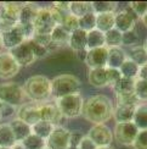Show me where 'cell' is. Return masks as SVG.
<instances>
[{"label": "cell", "instance_id": "1", "mask_svg": "<svg viewBox=\"0 0 147 149\" xmlns=\"http://www.w3.org/2000/svg\"><path fill=\"white\" fill-rule=\"evenodd\" d=\"M114 104L106 94H94L84 100L82 116L93 125H105L113 117Z\"/></svg>", "mask_w": 147, "mask_h": 149}, {"label": "cell", "instance_id": "2", "mask_svg": "<svg viewBox=\"0 0 147 149\" xmlns=\"http://www.w3.org/2000/svg\"><path fill=\"white\" fill-rule=\"evenodd\" d=\"M27 99L32 103H45L52 98L51 79L44 74H33L22 86Z\"/></svg>", "mask_w": 147, "mask_h": 149}, {"label": "cell", "instance_id": "3", "mask_svg": "<svg viewBox=\"0 0 147 149\" xmlns=\"http://www.w3.org/2000/svg\"><path fill=\"white\" fill-rule=\"evenodd\" d=\"M82 82L77 76L71 73H63L55 76L51 79V88H52V98L58 99L66 95L80 93Z\"/></svg>", "mask_w": 147, "mask_h": 149}, {"label": "cell", "instance_id": "4", "mask_svg": "<svg viewBox=\"0 0 147 149\" xmlns=\"http://www.w3.org/2000/svg\"><path fill=\"white\" fill-rule=\"evenodd\" d=\"M55 104L58 108L62 117H65V119H76V117L82 115L84 99L80 93H76V94L55 99Z\"/></svg>", "mask_w": 147, "mask_h": 149}, {"label": "cell", "instance_id": "5", "mask_svg": "<svg viewBox=\"0 0 147 149\" xmlns=\"http://www.w3.org/2000/svg\"><path fill=\"white\" fill-rule=\"evenodd\" d=\"M27 100L22 86L15 82H5L0 84V102L8 103L12 107L20 108Z\"/></svg>", "mask_w": 147, "mask_h": 149}, {"label": "cell", "instance_id": "6", "mask_svg": "<svg viewBox=\"0 0 147 149\" xmlns=\"http://www.w3.org/2000/svg\"><path fill=\"white\" fill-rule=\"evenodd\" d=\"M139 134V128L134 122L115 123L113 128V139L124 147H133Z\"/></svg>", "mask_w": 147, "mask_h": 149}, {"label": "cell", "instance_id": "7", "mask_svg": "<svg viewBox=\"0 0 147 149\" xmlns=\"http://www.w3.org/2000/svg\"><path fill=\"white\" fill-rule=\"evenodd\" d=\"M33 24L35 34H51L54 28L57 26L52 17L50 8H39Z\"/></svg>", "mask_w": 147, "mask_h": 149}, {"label": "cell", "instance_id": "8", "mask_svg": "<svg viewBox=\"0 0 147 149\" xmlns=\"http://www.w3.org/2000/svg\"><path fill=\"white\" fill-rule=\"evenodd\" d=\"M88 138L94 142L97 148L108 147L112 144L113 139V131L107 125H93L88 131Z\"/></svg>", "mask_w": 147, "mask_h": 149}, {"label": "cell", "instance_id": "9", "mask_svg": "<svg viewBox=\"0 0 147 149\" xmlns=\"http://www.w3.org/2000/svg\"><path fill=\"white\" fill-rule=\"evenodd\" d=\"M71 131L65 126H56L52 133L46 138L45 143L47 149H67L69 147Z\"/></svg>", "mask_w": 147, "mask_h": 149}, {"label": "cell", "instance_id": "10", "mask_svg": "<svg viewBox=\"0 0 147 149\" xmlns=\"http://www.w3.org/2000/svg\"><path fill=\"white\" fill-rule=\"evenodd\" d=\"M21 71V66L16 63L9 52L0 53V78L11 79Z\"/></svg>", "mask_w": 147, "mask_h": 149}, {"label": "cell", "instance_id": "11", "mask_svg": "<svg viewBox=\"0 0 147 149\" xmlns=\"http://www.w3.org/2000/svg\"><path fill=\"white\" fill-rule=\"evenodd\" d=\"M137 17L130 11V9H124L120 11H115L114 18V28L118 29L120 33H126L134 31Z\"/></svg>", "mask_w": 147, "mask_h": 149}, {"label": "cell", "instance_id": "12", "mask_svg": "<svg viewBox=\"0 0 147 149\" xmlns=\"http://www.w3.org/2000/svg\"><path fill=\"white\" fill-rule=\"evenodd\" d=\"M9 53L12 55V58L16 60V63L21 67H27L29 65H32L36 60L28 40L23 42L22 44H20L18 47H16L14 49H11Z\"/></svg>", "mask_w": 147, "mask_h": 149}, {"label": "cell", "instance_id": "13", "mask_svg": "<svg viewBox=\"0 0 147 149\" xmlns=\"http://www.w3.org/2000/svg\"><path fill=\"white\" fill-rule=\"evenodd\" d=\"M108 59V48L102 47L97 49H91L87 53L85 65L89 69H106Z\"/></svg>", "mask_w": 147, "mask_h": 149}, {"label": "cell", "instance_id": "14", "mask_svg": "<svg viewBox=\"0 0 147 149\" xmlns=\"http://www.w3.org/2000/svg\"><path fill=\"white\" fill-rule=\"evenodd\" d=\"M17 119L24 121L28 125L33 126L34 123L40 121V111H39V104L38 103H32L27 102L23 105H21L17 109Z\"/></svg>", "mask_w": 147, "mask_h": 149}, {"label": "cell", "instance_id": "15", "mask_svg": "<svg viewBox=\"0 0 147 149\" xmlns=\"http://www.w3.org/2000/svg\"><path fill=\"white\" fill-rule=\"evenodd\" d=\"M40 111V120L50 122L55 126H58L62 121V115H61L58 108L56 107L55 102H45L39 104Z\"/></svg>", "mask_w": 147, "mask_h": 149}, {"label": "cell", "instance_id": "16", "mask_svg": "<svg viewBox=\"0 0 147 149\" xmlns=\"http://www.w3.org/2000/svg\"><path fill=\"white\" fill-rule=\"evenodd\" d=\"M1 37H3V47L8 49L9 52L11 49L22 44L23 42H26V37H24L22 26L20 23H17V26L9 31V32L1 33Z\"/></svg>", "mask_w": 147, "mask_h": 149}, {"label": "cell", "instance_id": "17", "mask_svg": "<svg viewBox=\"0 0 147 149\" xmlns=\"http://www.w3.org/2000/svg\"><path fill=\"white\" fill-rule=\"evenodd\" d=\"M9 123H10L12 132H14L15 137H16L17 143H21L28 136L32 134V126L20 119H17V117H15L14 120H11Z\"/></svg>", "mask_w": 147, "mask_h": 149}, {"label": "cell", "instance_id": "18", "mask_svg": "<svg viewBox=\"0 0 147 149\" xmlns=\"http://www.w3.org/2000/svg\"><path fill=\"white\" fill-rule=\"evenodd\" d=\"M87 38H88V32L78 28L74 31V32H72L69 34L68 47L74 53L87 50Z\"/></svg>", "mask_w": 147, "mask_h": 149}, {"label": "cell", "instance_id": "19", "mask_svg": "<svg viewBox=\"0 0 147 149\" xmlns=\"http://www.w3.org/2000/svg\"><path fill=\"white\" fill-rule=\"evenodd\" d=\"M136 107H129V105H114L113 119L115 123H125L133 122L134 114H135Z\"/></svg>", "mask_w": 147, "mask_h": 149}, {"label": "cell", "instance_id": "20", "mask_svg": "<svg viewBox=\"0 0 147 149\" xmlns=\"http://www.w3.org/2000/svg\"><path fill=\"white\" fill-rule=\"evenodd\" d=\"M22 3H3L1 5V14L0 18L4 20H9L12 22L18 23V18H20V12L22 9Z\"/></svg>", "mask_w": 147, "mask_h": 149}, {"label": "cell", "instance_id": "21", "mask_svg": "<svg viewBox=\"0 0 147 149\" xmlns=\"http://www.w3.org/2000/svg\"><path fill=\"white\" fill-rule=\"evenodd\" d=\"M88 82L95 88H105L108 87L106 69H89Z\"/></svg>", "mask_w": 147, "mask_h": 149}, {"label": "cell", "instance_id": "22", "mask_svg": "<svg viewBox=\"0 0 147 149\" xmlns=\"http://www.w3.org/2000/svg\"><path fill=\"white\" fill-rule=\"evenodd\" d=\"M128 59L126 52L123 48H111L108 49V59H107V67L109 69H119Z\"/></svg>", "mask_w": 147, "mask_h": 149}, {"label": "cell", "instance_id": "23", "mask_svg": "<svg viewBox=\"0 0 147 149\" xmlns=\"http://www.w3.org/2000/svg\"><path fill=\"white\" fill-rule=\"evenodd\" d=\"M17 144V141L11 130L9 122H0V147L12 148Z\"/></svg>", "mask_w": 147, "mask_h": 149}, {"label": "cell", "instance_id": "24", "mask_svg": "<svg viewBox=\"0 0 147 149\" xmlns=\"http://www.w3.org/2000/svg\"><path fill=\"white\" fill-rule=\"evenodd\" d=\"M39 11V8L35 4L32 3H24L22 5V9L20 12V18H18V23L21 24H28V23H33L36 14Z\"/></svg>", "mask_w": 147, "mask_h": 149}, {"label": "cell", "instance_id": "25", "mask_svg": "<svg viewBox=\"0 0 147 149\" xmlns=\"http://www.w3.org/2000/svg\"><path fill=\"white\" fill-rule=\"evenodd\" d=\"M114 18L115 12H106V14L96 15V29L100 32L106 33L114 28Z\"/></svg>", "mask_w": 147, "mask_h": 149}, {"label": "cell", "instance_id": "26", "mask_svg": "<svg viewBox=\"0 0 147 149\" xmlns=\"http://www.w3.org/2000/svg\"><path fill=\"white\" fill-rule=\"evenodd\" d=\"M133 122L139 128V131L147 130V103H140L136 107Z\"/></svg>", "mask_w": 147, "mask_h": 149}, {"label": "cell", "instance_id": "27", "mask_svg": "<svg viewBox=\"0 0 147 149\" xmlns=\"http://www.w3.org/2000/svg\"><path fill=\"white\" fill-rule=\"evenodd\" d=\"M126 56L140 67L147 64V50L144 48V45H135L133 48H129Z\"/></svg>", "mask_w": 147, "mask_h": 149}, {"label": "cell", "instance_id": "28", "mask_svg": "<svg viewBox=\"0 0 147 149\" xmlns=\"http://www.w3.org/2000/svg\"><path fill=\"white\" fill-rule=\"evenodd\" d=\"M105 47V33L100 32L99 29H93L88 32V38H87V50L91 49H97Z\"/></svg>", "mask_w": 147, "mask_h": 149}, {"label": "cell", "instance_id": "29", "mask_svg": "<svg viewBox=\"0 0 147 149\" xmlns=\"http://www.w3.org/2000/svg\"><path fill=\"white\" fill-rule=\"evenodd\" d=\"M55 127H56V126L52 125V123L40 120V121H38V122L34 123V125L32 126V133L46 141V138L52 133Z\"/></svg>", "mask_w": 147, "mask_h": 149}, {"label": "cell", "instance_id": "30", "mask_svg": "<svg viewBox=\"0 0 147 149\" xmlns=\"http://www.w3.org/2000/svg\"><path fill=\"white\" fill-rule=\"evenodd\" d=\"M123 45V33H120L118 29H111L105 33V47L111 48H120Z\"/></svg>", "mask_w": 147, "mask_h": 149}, {"label": "cell", "instance_id": "31", "mask_svg": "<svg viewBox=\"0 0 147 149\" xmlns=\"http://www.w3.org/2000/svg\"><path fill=\"white\" fill-rule=\"evenodd\" d=\"M135 81L136 79L122 77L118 82L112 87V89L115 93V95L125 94V93H134V88H135Z\"/></svg>", "mask_w": 147, "mask_h": 149}, {"label": "cell", "instance_id": "32", "mask_svg": "<svg viewBox=\"0 0 147 149\" xmlns=\"http://www.w3.org/2000/svg\"><path fill=\"white\" fill-rule=\"evenodd\" d=\"M51 39L52 43L57 47H65L68 45V40H69V33L67 32L65 28H62L61 26H56L54 28V31L51 32Z\"/></svg>", "mask_w": 147, "mask_h": 149}, {"label": "cell", "instance_id": "33", "mask_svg": "<svg viewBox=\"0 0 147 149\" xmlns=\"http://www.w3.org/2000/svg\"><path fill=\"white\" fill-rule=\"evenodd\" d=\"M90 11H93L91 3H88V1H71L69 3V12L78 18L89 14Z\"/></svg>", "mask_w": 147, "mask_h": 149}, {"label": "cell", "instance_id": "34", "mask_svg": "<svg viewBox=\"0 0 147 149\" xmlns=\"http://www.w3.org/2000/svg\"><path fill=\"white\" fill-rule=\"evenodd\" d=\"M119 71L122 73L123 77L126 78H133L136 79L139 76V71H140V66L136 65L134 61H131L130 59H126L124 61V64L119 67Z\"/></svg>", "mask_w": 147, "mask_h": 149}, {"label": "cell", "instance_id": "35", "mask_svg": "<svg viewBox=\"0 0 147 149\" xmlns=\"http://www.w3.org/2000/svg\"><path fill=\"white\" fill-rule=\"evenodd\" d=\"M91 9L95 14H106V12H115L117 10V3L113 1H93Z\"/></svg>", "mask_w": 147, "mask_h": 149}, {"label": "cell", "instance_id": "36", "mask_svg": "<svg viewBox=\"0 0 147 149\" xmlns=\"http://www.w3.org/2000/svg\"><path fill=\"white\" fill-rule=\"evenodd\" d=\"M79 28L85 32H90L96 28V14L94 11H90L89 14L79 18Z\"/></svg>", "mask_w": 147, "mask_h": 149}, {"label": "cell", "instance_id": "37", "mask_svg": "<svg viewBox=\"0 0 147 149\" xmlns=\"http://www.w3.org/2000/svg\"><path fill=\"white\" fill-rule=\"evenodd\" d=\"M21 143L23 144V147L26 149H44V148H46L45 139H43L33 133L30 136H28V137L23 142H21Z\"/></svg>", "mask_w": 147, "mask_h": 149}, {"label": "cell", "instance_id": "38", "mask_svg": "<svg viewBox=\"0 0 147 149\" xmlns=\"http://www.w3.org/2000/svg\"><path fill=\"white\" fill-rule=\"evenodd\" d=\"M115 104L117 105H129V107H137L140 104L135 93H125V94L115 95Z\"/></svg>", "mask_w": 147, "mask_h": 149}, {"label": "cell", "instance_id": "39", "mask_svg": "<svg viewBox=\"0 0 147 149\" xmlns=\"http://www.w3.org/2000/svg\"><path fill=\"white\" fill-rule=\"evenodd\" d=\"M134 93L140 103H147V81L136 78Z\"/></svg>", "mask_w": 147, "mask_h": 149}, {"label": "cell", "instance_id": "40", "mask_svg": "<svg viewBox=\"0 0 147 149\" xmlns=\"http://www.w3.org/2000/svg\"><path fill=\"white\" fill-rule=\"evenodd\" d=\"M17 109L16 107H12V105L0 102V121L1 120H14L16 115H17Z\"/></svg>", "mask_w": 147, "mask_h": 149}, {"label": "cell", "instance_id": "41", "mask_svg": "<svg viewBox=\"0 0 147 149\" xmlns=\"http://www.w3.org/2000/svg\"><path fill=\"white\" fill-rule=\"evenodd\" d=\"M60 26L62 28H65L67 32L71 34L72 32H74L76 29L79 28V18L76 17L74 15H72V14H68V15L65 16V18L62 20Z\"/></svg>", "mask_w": 147, "mask_h": 149}, {"label": "cell", "instance_id": "42", "mask_svg": "<svg viewBox=\"0 0 147 149\" xmlns=\"http://www.w3.org/2000/svg\"><path fill=\"white\" fill-rule=\"evenodd\" d=\"M129 9L137 18H142L147 14V1H131Z\"/></svg>", "mask_w": 147, "mask_h": 149}, {"label": "cell", "instance_id": "43", "mask_svg": "<svg viewBox=\"0 0 147 149\" xmlns=\"http://www.w3.org/2000/svg\"><path fill=\"white\" fill-rule=\"evenodd\" d=\"M28 42H29L30 48H32V52H33V54H34L35 59H44V58H46L47 55H49L47 48L43 47L41 44L36 43V42L33 40V39H30V40H28Z\"/></svg>", "mask_w": 147, "mask_h": 149}, {"label": "cell", "instance_id": "44", "mask_svg": "<svg viewBox=\"0 0 147 149\" xmlns=\"http://www.w3.org/2000/svg\"><path fill=\"white\" fill-rule=\"evenodd\" d=\"M106 73H107L108 87H113L122 77H123L119 69H109V67H106Z\"/></svg>", "mask_w": 147, "mask_h": 149}, {"label": "cell", "instance_id": "45", "mask_svg": "<svg viewBox=\"0 0 147 149\" xmlns=\"http://www.w3.org/2000/svg\"><path fill=\"white\" fill-rule=\"evenodd\" d=\"M137 43H139V36L135 33V31L123 33V45L133 48L135 45H139Z\"/></svg>", "mask_w": 147, "mask_h": 149}, {"label": "cell", "instance_id": "46", "mask_svg": "<svg viewBox=\"0 0 147 149\" xmlns=\"http://www.w3.org/2000/svg\"><path fill=\"white\" fill-rule=\"evenodd\" d=\"M134 149H147V130L139 131V134L133 146Z\"/></svg>", "mask_w": 147, "mask_h": 149}, {"label": "cell", "instance_id": "47", "mask_svg": "<svg viewBox=\"0 0 147 149\" xmlns=\"http://www.w3.org/2000/svg\"><path fill=\"white\" fill-rule=\"evenodd\" d=\"M85 137V134L82 131H78V130H73L69 133V146L72 147H78L79 143L82 142V139Z\"/></svg>", "mask_w": 147, "mask_h": 149}, {"label": "cell", "instance_id": "48", "mask_svg": "<svg viewBox=\"0 0 147 149\" xmlns=\"http://www.w3.org/2000/svg\"><path fill=\"white\" fill-rule=\"evenodd\" d=\"M78 149H97V147L94 144V142L90 138H88V136L85 134V137L82 139L80 143H79Z\"/></svg>", "mask_w": 147, "mask_h": 149}, {"label": "cell", "instance_id": "49", "mask_svg": "<svg viewBox=\"0 0 147 149\" xmlns=\"http://www.w3.org/2000/svg\"><path fill=\"white\" fill-rule=\"evenodd\" d=\"M69 3L71 1H58V3H54V8H56L60 11L63 12H69Z\"/></svg>", "mask_w": 147, "mask_h": 149}, {"label": "cell", "instance_id": "50", "mask_svg": "<svg viewBox=\"0 0 147 149\" xmlns=\"http://www.w3.org/2000/svg\"><path fill=\"white\" fill-rule=\"evenodd\" d=\"M137 78L144 79V81H147V64H145L144 66L140 67V71H139V76H137Z\"/></svg>", "mask_w": 147, "mask_h": 149}, {"label": "cell", "instance_id": "51", "mask_svg": "<svg viewBox=\"0 0 147 149\" xmlns=\"http://www.w3.org/2000/svg\"><path fill=\"white\" fill-rule=\"evenodd\" d=\"M87 53L88 50H82V52H77L76 55H77V59L82 63H85V59H87Z\"/></svg>", "mask_w": 147, "mask_h": 149}, {"label": "cell", "instance_id": "52", "mask_svg": "<svg viewBox=\"0 0 147 149\" xmlns=\"http://www.w3.org/2000/svg\"><path fill=\"white\" fill-rule=\"evenodd\" d=\"M11 149H26V148L23 147V144H22V143H17L15 147H12Z\"/></svg>", "mask_w": 147, "mask_h": 149}, {"label": "cell", "instance_id": "53", "mask_svg": "<svg viewBox=\"0 0 147 149\" xmlns=\"http://www.w3.org/2000/svg\"><path fill=\"white\" fill-rule=\"evenodd\" d=\"M141 20H142V22H144V24H145V26L147 27V14H146V15H145V16H144V17L141 18Z\"/></svg>", "mask_w": 147, "mask_h": 149}, {"label": "cell", "instance_id": "54", "mask_svg": "<svg viewBox=\"0 0 147 149\" xmlns=\"http://www.w3.org/2000/svg\"><path fill=\"white\" fill-rule=\"evenodd\" d=\"M97 149H115V148H113L112 146H108V147H101V148H97Z\"/></svg>", "mask_w": 147, "mask_h": 149}, {"label": "cell", "instance_id": "55", "mask_svg": "<svg viewBox=\"0 0 147 149\" xmlns=\"http://www.w3.org/2000/svg\"><path fill=\"white\" fill-rule=\"evenodd\" d=\"M4 48L3 47V37H1V33H0V49Z\"/></svg>", "mask_w": 147, "mask_h": 149}, {"label": "cell", "instance_id": "56", "mask_svg": "<svg viewBox=\"0 0 147 149\" xmlns=\"http://www.w3.org/2000/svg\"><path fill=\"white\" fill-rule=\"evenodd\" d=\"M144 48L147 50V37H146V39H145V42H144Z\"/></svg>", "mask_w": 147, "mask_h": 149}, {"label": "cell", "instance_id": "57", "mask_svg": "<svg viewBox=\"0 0 147 149\" xmlns=\"http://www.w3.org/2000/svg\"><path fill=\"white\" fill-rule=\"evenodd\" d=\"M67 149H78V147H72V146H69Z\"/></svg>", "mask_w": 147, "mask_h": 149}, {"label": "cell", "instance_id": "58", "mask_svg": "<svg viewBox=\"0 0 147 149\" xmlns=\"http://www.w3.org/2000/svg\"><path fill=\"white\" fill-rule=\"evenodd\" d=\"M1 5H3V3H0V14H1Z\"/></svg>", "mask_w": 147, "mask_h": 149}, {"label": "cell", "instance_id": "59", "mask_svg": "<svg viewBox=\"0 0 147 149\" xmlns=\"http://www.w3.org/2000/svg\"><path fill=\"white\" fill-rule=\"evenodd\" d=\"M0 149H11V148H1V147H0Z\"/></svg>", "mask_w": 147, "mask_h": 149}, {"label": "cell", "instance_id": "60", "mask_svg": "<svg viewBox=\"0 0 147 149\" xmlns=\"http://www.w3.org/2000/svg\"><path fill=\"white\" fill-rule=\"evenodd\" d=\"M44 149H47V148H44Z\"/></svg>", "mask_w": 147, "mask_h": 149}]
</instances>
